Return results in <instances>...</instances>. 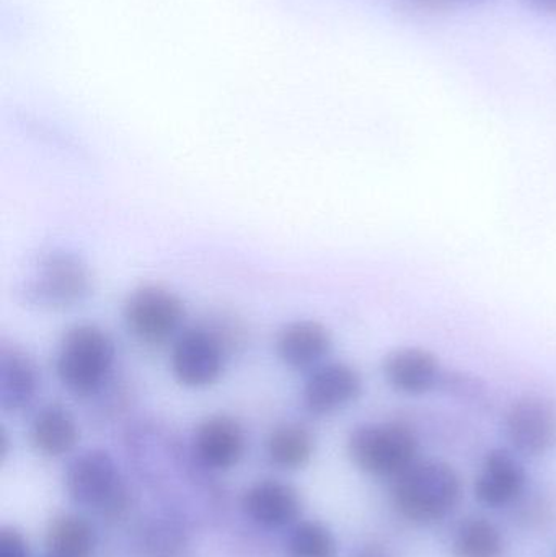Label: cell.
Here are the masks:
<instances>
[{
	"mask_svg": "<svg viewBox=\"0 0 556 557\" xmlns=\"http://www.w3.org/2000/svg\"><path fill=\"white\" fill-rule=\"evenodd\" d=\"M0 557H29L22 533L13 529L0 530Z\"/></svg>",
	"mask_w": 556,
	"mask_h": 557,
	"instance_id": "cell-23",
	"label": "cell"
},
{
	"mask_svg": "<svg viewBox=\"0 0 556 557\" xmlns=\"http://www.w3.org/2000/svg\"><path fill=\"white\" fill-rule=\"evenodd\" d=\"M41 379L33 357L16 344L0 346V408L22 412L38 395Z\"/></svg>",
	"mask_w": 556,
	"mask_h": 557,
	"instance_id": "cell-14",
	"label": "cell"
},
{
	"mask_svg": "<svg viewBox=\"0 0 556 557\" xmlns=\"http://www.w3.org/2000/svg\"><path fill=\"white\" fill-rule=\"evenodd\" d=\"M244 509L258 525L283 529L299 519L302 503L289 484L263 480L245 493Z\"/></svg>",
	"mask_w": 556,
	"mask_h": 557,
	"instance_id": "cell-15",
	"label": "cell"
},
{
	"mask_svg": "<svg viewBox=\"0 0 556 557\" xmlns=\"http://www.w3.org/2000/svg\"><path fill=\"white\" fill-rule=\"evenodd\" d=\"M462 499V481L453 465L420 460L394 478L392 504L413 525H434L453 516Z\"/></svg>",
	"mask_w": 556,
	"mask_h": 557,
	"instance_id": "cell-1",
	"label": "cell"
},
{
	"mask_svg": "<svg viewBox=\"0 0 556 557\" xmlns=\"http://www.w3.org/2000/svg\"><path fill=\"white\" fill-rule=\"evenodd\" d=\"M123 317L134 339L146 346H163L182 333L186 307L182 297L170 288L146 284L127 295Z\"/></svg>",
	"mask_w": 556,
	"mask_h": 557,
	"instance_id": "cell-5",
	"label": "cell"
},
{
	"mask_svg": "<svg viewBox=\"0 0 556 557\" xmlns=\"http://www.w3.org/2000/svg\"><path fill=\"white\" fill-rule=\"evenodd\" d=\"M532 10L547 16H556V0H524Z\"/></svg>",
	"mask_w": 556,
	"mask_h": 557,
	"instance_id": "cell-25",
	"label": "cell"
},
{
	"mask_svg": "<svg viewBox=\"0 0 556 557\" xmlns=\"http://www.w3.org/2000/svg\"><path fill=\"white\" fill-rule=\"evenodd\" d=\"M420 442L404 422H369L349 434L348 454L353 463L375 478H397L418 460Z\"/></svg>",
	"mask_w": 556,
	"mask_h": 557,
	"instance_id": "cell-4",
	"label": "cell"
},
{
	"mask_svg": "<svg viewBox=\"0 0 556 557\" xmlns=\"http://www.w3.org/2000/svg\"><path fill=\"white\" fill-rule=\"evenodd\" d=\"M65 490L74 503L118 517L127 506V490L116 461L103 450L75 457L65 471Z\"/></svg>",
	"mask_w": 556,
	"mask_h": 557,
	"instance_id": "cell-6",
	"label": "cell"
},
{
	"mask_svg": "<svg viewBox=\"0 0 556 557\" xmlns=\"http://www.w3.org/2000/svg\"><path fill=\"white\" fill-rule=\"evenodd\" d=\"M193 448L205 467L231 470L244 458L247 437L237 419L227 414H214L206 418L196 428Z\"/></svg>",
	"mask_w": 556,
	"mask_h": 557,
	"instance_id": "cell-12",
	"label": "cell"
},
{
	"mask_svg": "<svg viewBox=\"0 0 556 557\" xmlns=\"http://www.w3.org/2000/svg\"><path fill=\"white\" fill-rule=\"evenodd\" d=\"M493 0H404L408 9L418 13H446L460 7H482Z\"/></svg>",
	"mask_w": 556,
	"mask_h": 557,
	"instance_id": "cell-22",
	"label": "cell"
},
{
	"mask_svg": "<svg viewBox=\"0 0 556 557\" xmlns=\"http://www.w3.org/2000/svg\"><path fill=\"white\" fill-rule=\"evenodd\" d=\"M450 552L454 557H503L505 536L485 517H469L457 525Z\"/></svg>",
	"mask_w": 556,
	"mask_h": 557,
	"instance_id": "cell-18",
	"label": "cell"
},
{
	"mask_svg": "<svg viewBox=\"0 0 556 557\" xmlns=\"http://www.w3.org/2000/svg\"><path fill=\"white\" fill-rule=\"evenodd\" d=\"M444 372L436 354L418 346L397 347L382 362L385 382L407 396H423L440 389Z\"/></svg>",
	"mask_w": 556,
	"mask_h": 557,
	"instance_id": "cell-10",
	"label": "cell"
},
{
	"mask_svg": "<svg viewBox=\"0 0 556 557\" xmlns=\"http://www.w3.org/2000/svg\"><path fill=\"white\" fill-rule=\"evenodd\" d=\"M46 545L54 557H90L97 546V535L87 520L67 513L52 520Z\"/></svg>",
	"mask_w": 556,
	"mask_h": 557,
	"instance_id": "cell-19",
	"label": "cell"
},
{
	"mask_svg": "<svg viewBox=\"0 0 556 557\" xmlns=\"http://www.w3.org/2000/svg\"><path fill=\"white\" fill-rule=\"evenodd\" d=\"M361 373L345 362H329L317 367L307 376L302 388V405L313 416H330L348 408L362 395Z\"/></svg>",
	"mask_w": 556,
	"mask_h": 557,
	"instance_id": "cell-9",
	"label": "cell"
},
{
	"mask_svg": "<svg viewBox=\"0 0 556 557\" xmlns=\"http://www.w3.org/2000/svg\"><path fill=\"white\" fill-rule=\"evenodd\" d=\"M143 557H191L188 539L175 525L163 520H150L139 532L137 542Z\"/></svg>",
	"mask_w": 556,
	"mask_h": 557,
	"instance_id": "cell-20",
	"label": "cell"
},
{
	"mask_svg": "<svg viewBox=\"0 0 556 557\" xmlns=\"http://www.w3.org/2000/svg\"><path fill=\"white\" fill-rule=\"evenodd\" d=\"M277 357L293 370H313L332 352V331L317 320L291 321L276 336Z\"/></svg>",
	"mask_w": 556,
	"mask_h": 557,
	"instance_id": "cell-13",
	"label": "cell"
},
{
	"mask_svg": "<svg viewBox=\"0 0 556 557\" xmlns=\"http://www.w3.org/2000/svg\"><path fill=\"white\" fill-rule=\"evenodd\" d=\"M228 341L208 326L188 327L173 341L170 367L185 388H209L224 375Z\"/></svg>",
	"mask_w": 556,
	"mask_h": 557,
	"instance_id": "cell-7",
	"label": "cell"
},
{
	"mask_svg": "<svg viewBox=\"0 0 556 557\" xmlns=\"http://www.w3.org/2000/svg\"><path fill=\"white\" fill-rule=\"evenodd\" d=\"M267 451L271 463L276 467L283 470H299L312 460L316 441L309 429L287 422L271 431Z\"/></svg>",
	"mask_w": 556,
	"mask_h": 557,
	"instance_id": "cell-17",
	"label": "cell"
},
{
	"mask_svg": "<svg viewBox=\"0 0 556 557\" xmlns=\"http://www.w3.org/2000/svg\"><path fill=\"white\" fill-rule=\"evenodd\" d=\"M505 434L515 454L541 458L556 447V401L544 395L515 399L505 416Z\"/></svg>",
	"mask_w": 556,
	"mask_h": 557,
	"instance_id": "cell-8",
	"label": "cell"
},
{
	"mask_svg": "<svg viewBox=\"0 0 556 557\" xmlns=\"http://www.w3.org/2000/svg\"><path fill=\"white\" fill-rule=\"evenodd\" d=\"M116 347L97 324H74L62 334L55 356L59 382L75 398H91L103 392L113 375Z\"/></svg>",
	"mask_w": 556,
	"mask_h": 557,
	"instance_id": "cell-2",
	"label": "cell"
},
{
	"mask_svg": "<svg viewBox=\"0 0 556 557\" xmlns=\"http://www.w3.org/2000/svg\"><path fill=\"white\" fill-rule=\"evenodd\" d=\"M94 276L84 258L65 250L41 255L20 282L22 304L36 310L61 311L87 300Z\"/></svg>",
	"mask_w": 556,
	"mask_h": 557,
	"instance_id": "cell-3",
	"label": "cell"
},
{
	"mask_svg": "<svg viewBox=\"0 0 556 557\" xmlns=\"http://www.w3.org/2000/svg\"><path fill=\"white\" fill-rule=\"evenodd\" d=\"M289 557H336L338 543L333 533L319 522H302L287 542Z\"/></svg>",
	"mask_w": 556,
	"mask_h": 557,
	"instance_id": "cell-21",
	"label": "cell"
},
{
	"mask_svg": "<svg viewBox=\"0 0 556 557\" xmlns=\"http://www.w3.org/2000/svg\"><path fill=\"white\" fill-rule=\"evenodd\" d=\"M528 473L518 455L506 448H495L483 458L475 480V497L490 509L511 506L524 493Z\"/></svg>",
	"mask_w": 556,
	"mask_h": 557,
	"instance_id": "cell-11",
	"label": "cell"
},
{
	"mask_svg": "<svg viewBox=\"0 0 556 557\" xmlns=\"http://www.w3.org/2000/svg\"><path fill=\"white\" fill-rule=\"evenodd\" d=\"M349 557H397L388 546L381 545V543H368L362 545L361 548L356 549Z\"/></svg>",
	"mask_w": 556,
	"mask_h": 557,
	"instance_id": "cell-24",
	"label": "cell"
},
{
	"mask_svg": "<svg viewBox=\"0 0 556 557\" xmlns=\"http://www.w3.org/2000/svg\"><path fill=\"white\" fill-rule=\"evenodd\" d=\"M33 447L46 457L71 454L81 438L74 416L61 405H48L36 412L29 428Z\"/></svg>",
	"mask_w": 556,
	"mask_h": 557,
	"instance_id": "cell-16",
	"label": "cell"
}]
</instances>
